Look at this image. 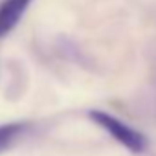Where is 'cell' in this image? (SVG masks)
<instances>
[{"label": "cell", "mask_w": 156, "mask_h": 156, "mask_svg": "<svg viewBox=\"0 0 156 156\" xmlns=\"http://www.w3.org/2000/svg\"><path fill=\"white\" fill-rule=\"evenodd\" d=\"M90 118H92V121H96L99 127H103L114 140H118L129 151H132V152H143L147 149L145 136L141 132H138L136 129L129 127L127 123H123L121 119H118L116 116L101 112V110H92Z\"/></svg>", "instance_id": "6da1fadb"}, {"label": "cell", "mask_w": 156, "mask_h": 156, "mask_svg": "<svg viewBox=\"0 0 156 156\" xmlns=\"http://www.w3.org/2000/svg\"><path fill=\"white\" fill-rule=\"evenodd\" d=\"M31 0H4L0 4V37L8 35L24 15Z\"/></svg>", "instance_id": "7a4b0ae2"}, {"label": "cell", "mask_w": 156, "mask_h": 156, "mask_svg": "<svg viewBox=\"0 0 156 156\" xmlns=\"http://www.w3.org/2000/svg\"><path fill=\"white\" fill-rule=\"evenodd\" d=\"M24 129H26V125H22V123H9V125L0 127V151L9 147L24 132Z\"/></svg>", "instance_id": "3957f363"}]
</instances>
